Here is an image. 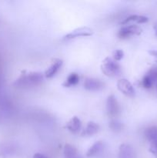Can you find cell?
<instances>
[{"mask_svg": "<svg viewBox=\"0 0 157 158\" xmlns=\"http://www.w3.org/2000/svg\"><path fill=\"white\" fill-rule=\"evenodd\" d=\"M44 79V75L40 72L32 71L21 74L14 85L18 88H29L39 85Z\"/></svg>", "mask_w": 157, "mask_h": 158, "instance_id": "obj_1", "label": "cell"}, {"mask_svg": "<svg viewBox=\"0 0 157 158\" xmlns=\"http://www.w3.org/2000/svg\"><path fill=\"white\" fill-rule=\"evenodd\" d=\"M101 70L105 76L115 78L121 75V66L110 57H106L101 65Z\"/></svg>", "mask_w": 157, "mask_h": 158, "instance_id": "obj_2", "label": "cell"}, {"mask_svg": "<svg viewBox=\"0 0 157 158\" xmlns=\"http://www.w3.org/2000/svg\"><path fill=\"white\" fill-rule=\"evenodd\" d=\"M143 30L137 25H126L117 32V36L121 40H126L133 35H139Z\"/></svg>", "mask_w": 157, "mask_h": 158, "instance_id": "obj_3", "label": "cell"}, {"mask_svg": "<svg viewBox=\"0 0 157 158\" xmlns=\"http://www.w3.org/2000/svg\"><path fill=\"white\" fill-rule=\"evenodd\" d=\"M106 112H107L108 116L111 118H115L119 114V104L116 97L113 94H111L107 97V100H106Z\"/></svg>", "mask_w": 157, "mask_h": 158, "instance_id": "obj_4", "label": "cell"}, {"mask_svg": "<svg viewBox=\"0 0 157 158\" xmlns=\"http://www.w3.org/2000/svg\"><path fill=\"white\" fill-rule=\"evenodd\" d=\"M142 86L145 89H150L154 84H157V66H154L149 69L142 80Z\"/></svg>", "mask_w": 157, "mask_h": 158, "instance_id": "obj_5", "label": "cell"}, {"mask_svg": "<svg viewBox=\"0 0 157 158\" xmlns=\"http://www.w3.org/2000/svg\"><path fill=\"white\" fill-rule=\"evenodd\" d=\"M94 34V31L90 28L85 26V27H79L74 29L69 33L66 34L62 38L63 40H71L73 39L78 38V37H87L91 36Z\"/></svg>", "mask_w": 157, "mask_h": 158, "instance_id": "obj_6", "label": "cell"}, {"mask_svg": "<svg viewBox=\"0 0 157 158\" xmlns=\"http://www.w3.org/2000/svg\"><path fill=\"white\" fill-rule=\"evenodd\" d=\"M117 88L126 97H133L135 94V89L127 79L122 78L117 82Z\"/></svg>", "mask_w": 157, "mask_h": 158, "instance_id": "obj_7", "label": "cell"}, {"mask_svg": "<svg viewBox=\"0 0 157 158\" xmlns=\"http://www.w3.org/2000/svg\"><path fill=\"white\" fill-rule=\"evenodd\" d=\"M85 89L92 92L100 91L105 87V83L96 78H86L83 84Z\"/></svg>", "mask_w": 157, "mask_h": 158, "instance_id": "obj_8", "label": "cell"}, {"mask_svg": "<svg viewBox=\"0 0 157 158\" xmlns=\"http://www.w3.org/2000/svg\"><path fill=\"white\" fill-rule=\"evenodd\" d=\"M63 64V61L60 59H55L51 66L48 68L44 73V77L47 79H51L58 73Z\"/></svg>", "mask_w": 157, "mask_h": 158, "instance_id": "obj_9", "label": "cell"}, {"mask_svg": "<svg viewBox=\"0 0 157 158\" xmlns=\"http://www.w3.org/2000/svg\"><path fill=\"white\" fill-rule=\"evenodd\" d=\"M66 129L69 131V132L72 133V134H76L78 131L81 130L82 127V122L80 119L78 117H72L70 120L68 121L66 126Z\"/></svg>", "mask_w": 157, "mask_h": 158, "instance_id": "obj_10", "label": "cell"}, {"mask_svg": "<svg viewBox=\"0 0 157 158\" xmlns=\"http://www.w3.org/2000/svg\"><path fill=\"white\" fill-rule=\"evenodd\" d=\"M104 148V143L101 140L95 142L90 148L88 149L86 152V157H93L99 154L103 151Z\"/></svg>", "mask_w": 157, "mask_h": 158, "instance_id": "obj_11", "label": "cell"}, {"mask_svg": "<svg viewBox=\"0 0 157 158\" xmlns=\"http://www.w3.org/2000/svg\"><path fill=\"white\" fill-rule=\"evenodd\" d=\"M99 131V126L98 123L94 121H89L86 125V128L81 133V135L83 137H91L97 134Z\"/></svg>", "mask_w": 157, "mask_h": 158, "instance_id": "obj_12", "label": "cell"}, {"mask_svg": "<svg viewBox=\"0 0 157 158\" xmlns=\"http://www.w3.org/2000/svg\"><path fill=\"white\" fill-rule=\"evenodd\" d=\"M119 158H133L134 151L131 145L128 143H123L119 148Z\"/></svg>", "mask_w": 157, "mask_h": 158, "instance_id": "obj_13", "label": "cell"}, {"mask_svg": "<svg viewBox=\"0 0 157 158\" xmlns=\"http://www.w3.org/2000/svg\"><path fill=\"white\" fill-rule=\"evenodd\" d=\"M149 21L148 17L144 16V15H131L128 16L127 18L125 19L123 21L121 22L122 25H129L131 22H135V23H138V24H143V23H146Z\"/></svg>", "mask_w": 157, "mask_h": 158, "instance_id": "obj_14", "label": "cell"}, {"mask_svg": "<svg viewBox=\"0 0 157 158\" xmlns=\"http://www.w3.org/2000/svg\"><path fill=\"white\" fill-rule=\"evenodd\" d=\"M144 136L150 143H157V126L146 128L144 131Z\"/></svg>", "mask_w": 157, "mask_h": 158, "instance_id": "obj_15", "label": "cell"}, {"mask_svg": "<svg viewBox=\"0 0 157 158\" xmlns=\"http://www.w3.org/2000/svg\"><path fill=\"white\" fill-rule=\"evenodd\" d=\"M63 154L65 158H78V150L73 145L66 143L63 149Z\"/></svg>", "mask_w": 157, "mask_h": 158, "instance_id": "obj_16", "label": "cell"}, {"mask_svg": "<svg viewBox=\"0 0 157 158\" xmlns=\"http://www.w3.org/2000/svg\"><path fill=\"white\" fill-rule=\"evenodd\" d=\"M79 82V76L77 73H71L64 83H62V86L65 87H71L77 85Z\"/></svg>", "mask_w": 157, "mask_h": 158, "instance_id": "obj_17", "label": "cell"}, {"mask_svg": "<svg viewBox=\"0 0 157 158\" xmlns=\"http://www.w3.org/2000/svg\"><path fill=\"white\" fill-rule=\"evenodd\" d=\"M109 127L113 132L120 133L123 131V128H124V125H123L122 122L113 119V120H112L109 123Z\"/></svg>", "mask_w": 157, "mask_h": 158, "instance_id": "obj_18", "label": "cell"}, {"mask_svg": "<svg viewBox=\"0 0 157 158\" xmlns=\"http://www.w3.org/2000/svg\"><path fill=\"white\" fill-rule=\"evenodd\" d=\"M124 57V52L122 49H115L112 52V59L115 61H120Z\"/></svg>", "mask_w": 157, "mask_h": 158, "instance_id": "obj_19", "label": "cell"}, {"mask_svg": "<svg viewBox=\"0 0 157 158\" xmlns=\"http://www.w3.org/2000/svg\"><path fill=\"white\" fill-rule=\"evenodd\" d=\"M149 151L157 158V143H150L149 147Z\"/></svg>", "mask_w": 157, "mask_h": 158, "instance_id": "obj_20", "label": "cell"}, {"mask_svg": "<svg viewBox=\"0 0 157 158\" xmlns=\"http://www.w3.org/2000/svg\"><path fill=\"white\" fill-rule=\"evenodd\" d=\"M32 158H48L46 156H45L44 154H40V153H36L33 155V157Z\"/></svg>", "mask_w": 157, "mask_h": 158, "instance_id": "obj_21", "label": "cell"}, {"mask_svg": "<svg viewBox=\"0 0 157 158\" xmlns=\"http://www.w3.org/2000/svg\"><path fill=\"white\" fill-rule=\"evenodd\" d=\"M149 52L150 55L152 56L157 58V50H150V51H149Z\"/></svg>", "mask_w": 157, "mask_h": 158, "instance_id": "obj_22", "label": "cell"}, {"mask_svg": "<svg viewBox=\"0 0 157 158\" xmlns=\"http://www.w3.org/2000/svg\"><path fill=\"white\" fill-rule=\"evenodd\" d=\"M153 28H154V31H155V35L157 36V23H155Z\"/></svg>", "mask_w": 157, "mask_h": 158, "instance_id": "obj_23", "label": "cell"}, {"mask_svg": "<svg viewBox=\"0 0 157 158\" xmlns=\"http://www.w3.org/2000/svg\"><path fill=\"white\" fill-rule=\"evenodd\" d=\"M156 89H157V84H156Z\"/></svg>", "mask_w": 157, "mask_h": 158, "instance_id": "obj_24", "label": "cell"}]
</instances>
